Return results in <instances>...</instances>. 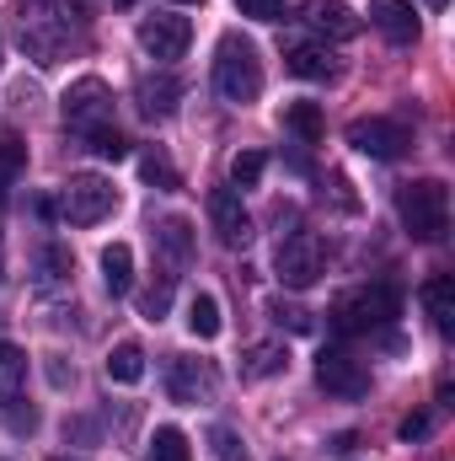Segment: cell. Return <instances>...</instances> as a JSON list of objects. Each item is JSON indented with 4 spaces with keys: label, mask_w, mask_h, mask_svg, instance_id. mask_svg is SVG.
<instances>
[{
    "label": "cell",
    "mask_w": 455,
    "mask_h": 461,
    "mask_svg": "<svg viewBox=\"0 0 455 461\" xmlns=\"http://www.w3.org/2000/svg\"><path fill=\"white\" fill-rule=\"evenodd\" d=\"M300 22H306L317 38H353V32H359V16H353L343 0H306V5H300Z\"/></svg>",
    "instance_id": "4fadbf2b"
},
{
    "label": "cell",
    "mask_w": 455,
    "mask_h": 461,
    "mask_svg": "<svg viewBox=\"0 0 455 461\" xmlns=\"http://www.w3.org/2000/svg\"><path fill=\"white\" fill-rule=\"evenodd\" d=\"M402 312V295L397 285H364V290H348L333 301V328L338 333H375V328H391Z\"/></svg>",
    "instance_id": "277c9868"
},
{
    "label": "cell",
    "mask_w": 455,
    "mask_h": 461,
    "mask_svg": "<svg viewBox=\"0 0 455 461\" xmlns=\"http://www.w3.org/2000/svg\"><path fill=\"white\" fill-rule=\"evenodd\" d=\"M22 386H27V348L0 339V402H16Z\"/></svg>",
    "instance_id": "7402d4cb"
},
{
    "label": "cell",
    "mask_w": 455,
    "mask_h": 461,
    "mask_svg": "<svg viewBox=\"0 0 455 461\" xmlns=\"http://www.w3.org/2000/svg\"><path fill=\"white\" fill-rule=\"evenodd\" d=\"M118 5H134V0H118Z\"/></svg>",
    "instance_id": "b9f144b4"
},
{
    "label": "cell",
    "mask_w": 455,
    "mask_h": 461,
    "mask_svg": "<svg viewBox=\"0 0 455 461\" xmlns=\"http://www.w3.org/2000/svg\"><path fill=\"white\" fill-rule=\"evenodd\" d=\"M0 279H5V263H0Z\"/></svg>",
    "instance_id": "60d3db41"
},
{
    "label": "cell",
    "mask_w": 455,
    "mask_h": 461,
    "mask_svg": "<svg viewBox=\"0 0 455 461\" xmlns=\"http://www.w3.org/2000/svg\"><path fill=\"white\" fill-rule=\"evenodd\" d=\"M16 38L38 65H54L76 38V16L65 0H16Z\"/></svg>",
    "instance_id": "6da1fadb"
},
{
    "label": "cell",
    "mask_w": 455,
    "mask_h": 461,
    "mask_svg": "<svg viewBox=\"0 0 455 461\" xmlns=\"http://www.w3.org/2000/svg\"><path fill=\"white\" fill-rule=\"evenodd\" d=\"M150 461H193L188 456V435H183L177 424H161V429L150 435Z\"/></svg>",
    "instance_id": "484cf974"
},
{
    "label": "cell",
    "mask_w": 455,
    "mask_h": 461,
    "mask_svg": "<svg viewBox=\"0 0 455 461\" xmlns=\"http://www.w3.org/2000/svg\"><path fill=\"white\" fill-rule=\"evenodd\" d=\"M273 268H279V285H284V290H311V285L322 279V268H327V247H322V236H317V230H295V236H284Z\"/></svg>",
    "instance_id": "5b68a950"
},
{
    "label": "cell",
    "mask_w": 455,
    "mask_h": 461,
    "mask_svg": "<svg viewBox=\"0 0 455 461\" xmlns=\"http://www.w3.org/2000/svg\"><path fill=\"white\" fill-rule=\"evenodd\" d=\"M103 285H108V295H113V301L134 290V252H129V241L103 247Z\"/></svg>",
    "instance_id": "ffe728a7"
},
{
    "label": "cell",
    "mask_w": 455,
    "mask_h": 461,
    "mask_svg": "<svg viewBox=\"0 0 455 461\" xmlns=\"http://www.w3.org/2000/svg\"><path fill=\"white\" fill-rule=\"evenodd\" d=\"M215 92H220V103H230V108H246L263 92V59L236 32H226L220 49H215Z\"/></svg>",
    "instance_id": "3957f363"
},
{
    "label": "cell",
    "mask_w": 455,
    "mask_h": 461,
    "mask_svg": "<svg viewBox=\"0 0 455 461\" xmlns=\"http://www.w3.org/2000/svg\"><path fill=\"white\" fill-rule=\"evenodd\" d=\"M424 5H429V11H445V5H451V0H424Z\"/></svg>",
    "instance_id": "f35d334b"
},
{
    "label": "cell",
    "mask_w": 455,
    "mask_h": 461,
    "mask_svg": "<svg viewBox=\"0 0 455 461\" xmlns=\"http://www.w3.org/2000/svg\"><path fill=\"white\" fill-rule=\"evenodd\" d=\"M348 145H353L359 156L397 161V156L413 145V134H407V123H397V118H359V123L348 129Z\"/></svg>",
    "instance_id": "9c48e42d"
},
{
    "label": "cell",
    "mask_w": 455,
    "mask_h": 461,
    "mask_svg": "<svg viewBox=\"0 0 455 461\" xmlns=\"http://www.w3.org/2000/svg\"><path fill=\"white\" fill-rule=\"evenodd\" d=\"M139 172H145V183H156V188H177V172H172V161H166L161 150H145V156H139Z\"/></svg>",
    "instance_id": "d6a6232c"
},
{
    "label": "cell",
    "mask_w": 455,
    "mask_h": 461,
    "mask_svg": "<svg viewBox=\"0 0 455 461\" xmlns=\"http://www.w3.org/2000/svg\"><path fill=\"white\" fill-rule=\"evenodd\" d=\"M103 429H97V419H65V440H81V446H92Z\"/></svg>",
    "instance_id": "d590c367"
},
{
    "label": "cell",
    "mask_w": 455,
    "mask_h": 461,
    "mask_svg": "<svg viewBox=\"0 0 455 461\" xmlns=\"http://www.w3.org/2000/svg\"><path fill=\"white\" fill-rule=\"evenodd\" d=\"M210 221H215V236L226 247H246L252 241V215H246V204H241L236 188H215L210 194Z\"/></svg>",
    "instance_id": "7c38bea8"
},
{
    "label": "cell",
    "mask_w": 455,
    "mask_h": 461,
    "mask_svg": "<svg viewBox=\"0 0 455 461\" xmlns=\"http://www.w3.org/2000/svg\"><path fill=\"white\" fill-rule=\"evenodd\" d=\"M134 97H139V113L145 118H166V113H177V103H183V81L177 76H145Z\"/></svg>",
    "instance_id": "e0dca14e"
},
{
    "label": "cell",
    "mask_w": 455,
    "mask_h": 461,
    "mask_svg": "<svg viewBox=\"0 0 455 461\" xmlns=\"http://www.w3.org/2000/svg\"><path fill=\"white\" fill-rule=\"evenodd\" d=\"M284 129L300 134V145H317L327 123H322V108H317V103H290V108H284Z\"/></svg>",
    "instance_id": "d4e9b609"
},
{
    "label": "cell",
    "mask_w": 455,
    "mask_h": 461,
    "mask_svg": "<svg viewBox=\"0 0 455 461\" xmlns=\"http://www.w3.org/2000/svg\"><path fill=\"white\" fill-rule=\"evenodd\" d=\"M0 413H5V429L11 435H38V408L32 402L22 408V397H16V402H0Z\"/></svg>",
    "instance_id": "836d02e7"
},
{
    "label": "cell",
    "mask_w": 455,
    "mask_h": 461,
    "mask_svg": "<svg viewBox=\"0 0 455 461\" xmlns=\"http://www.w3.org/2000/svg\"><path fill=\"white\" fill-rule=\"evenodd\" d=\"M220 328H226V322H220V301H215L210 290H199V295L188 301V333H193V339H220Z\"/></svg>",
    "instance_id": "cb8c5ba5"
},
{
    "label": "cell",
    "mask_w": 455,
    "mask_h": 461,
    "mask_svg": "<svg viewBox=\"0 0 455 461\" xmlns=\"http://www.w3.org/2000/svg\"><path fill=\"white\" fill-rule=\"evenodd\" d=\"M263 150H241V156H230V183L236 188H257V177H263Z\"/></svg>",
    "instance_id": "83f0119b"
},
{
    "label": "cell",
    "mask_w": 455,
    "mask_h": 461,
    "mask_svg": "<svg viewBox=\"0 0 455 461\" xmlns=\"http://www.w3.org/2000/svg\"><path fill=\"white\" fill-rule=\"evenodd\" d=\"M241 5V16H252V22H279L284 16V0H236Z\"/></svg>",
    "instance_id": "e575fe53"
},
{
    "label": "cell",
    "mask_w": 455,
    "mask_h": 461,
    "mask_svg": "<svg viewBox=\"0 0 455 461\" xmlns=\"http://www.w3.org/2000/svg\"><path fill=\"white\" fill-rule=\"evenodd\" d=\"M86 145H92L103 161H123V156H129V140H123L118 129H108V123H103V129H92V134H86Z\"/></svg>",
    "instance_id": "1f68e13d"
},
{
    "label": "cell",
    "mask_w": 455,
    "mask_h": 461,
    "mask_svg": "<svg viewBox=\"0 0 455 461\" xmlns=\"http://www.w3.org/2000/svg\"><path fill=\"white\" fill-rule=\"evenodd\" d=\"M284 70L300 76V81H333L338 76V59L327 43H290L284 49Z\"/></svg>",
    "instance_id": "9a60e30c"
},
{
    "label": "cell",
    "mask_w": 455,
    "mask_h": 461,
    "mask_svg": "<svg viewBox=\"0 0 455 461\" xmlns=\"http://www.w3.org/2000/svg\"><path fill=\"white\" fill-rule=\"evenodd\" d=\"M49 461H76V456H49Z\"/></svg>",
    "instance_id": "ab89813d"
},
{
    "label": "cell",
    "mask_w": 455,
    "mask_h": 461,
    "mask_svg": "<svg viewBox=\"0 0 455 461\" xmlns=\"http://www.w3.org/2000/svg\"><path fill=\"white\" fill-rule=\"evenodd\" d=\"M183 5H193V0H183Z\"/></svg>",
    "instance_id": "7bdbcfd3"
},
{
    "label": "cell",
    "mask_w": 455,
    "mask_h": 461,
    "mask_svg": "<svg viewBox=\"0 0 455 461\" xmlns=\"http://www.w3.org/2000/svg\"><path fill=\"white\" fill-rule=\"evenodd\" d=\"M70 274H76L70 247H65V241H38V252H32V285H38V290H65Z\"/></svg>",
    "instance_id": "5bb4252c"
},
{
    "label": "cell",
    "mask_w": 455,
    "mask_h": 461,
    "mask_svg": "<svg viewBox=\"0 0 455 461\" xmlns=\"http://www.w3.org/2000/svg\"><path fill=\"white\" fill-rule=\"evenodd\" d=\"M59 210H65L70 226H97V221H108L118 210V188L108 177H97V172H76L65 183V194H59Z\"/></svg>",
    "instance_id": "8992f818"
},
{
    "label": "cell",
    "mask_w": 455,
    "mask_h": 461,
    "mask_svg": "<svg viewBox=\"0 0 455 461\" xmlns=\"http://www.w3.org/2000/svg\"><path fill=\"white\" fill-rule=\"evenodd\" d=\"M156 247L166 252L172 268H188V263H193V226H188L183 215H166V221L156 226Z\"/></svg>",
    "instance_id": "ac0fdd59"
},
{
    "label": "cell",
    "mask_w": 455,
    "mask_h": 461,
    "mask_svg": "<svg viewBox=\"0 0 455 461\" xmlns=\"http://www.w3.org/2000/svg\"><path fill=\"white\" fill-rule=\"evenodd\" d=\"M49 386H54V392H70V386H76V365L49 359Z\"/></svg>",
    "instance_id": "8d00e7d4"
},
{
    "label": "cell",
    "mask_w": 455,
    "mask_h": 461,
    "mask_svg": "<svg viewBox=\"0 0 455 461\" xmlns=\"http://www.w3.org/2000/svg\"><path fill=\"white\" fill-rule=\"evenodd\" d=\"M290 370V348L284 344H252L241 354V375L246 381H268V375H284Z\"/></svg>",
    "instance_id": "44dd1931"
},
{
    "label": "cell",
    "mask_w": 455,
    "mask_h": 461,
    "mask_svg": "<svg viewBox=\"0 0 455 461\" xmlns=\"http://www.w3.org/2000/svg\"><path fill=\"white\" fill-rule=\"evenodd\" d=\"M210 446H215V456H220V461H252L246 440H241L236 429H226V424H215V429H210Z\"/></svg>",
    "instance_id": "f1b7e54d"
},
{
    "label": "cell",
    "mask_w": 455,
    "mask_h": 461,
    "mask_svg": "<svg viewBox=\"0 0 455 461\" xmlns=\"http://www.w3.org/2000/svg\"><path fill=\"white\" fill-rule=\"evenodd\" d=\"M317 386H322L327 397L359 402V397L370 392V375H364V365H359L348 348H327V354L317 359Z\"/></svg>",
    "instance_id": "30bf717a"
},
{
    "label": "cell",
    "mask_w": 455,
    "mask_h": 461,
    "mask_svg": "<svg viewBox=\"0 0 455 461\" xmlns=\"http://www.w3.org/2000/svg\"><path fill=\"white\" fill-rule=\"evenodd\" d=\"M188 43H193V22H188V16L161 11V16H145V22H139V49H145L150 59H183Z\"/></svg>",
    "instance_id": "8fae6325"
},
{
    "label": "cell",
    "mask_w": 455,
    "mask_h": 461,
    "mask_svg": "<svg viewBox=\"0 0 455 461\" xmlns=\"http://www.w3.org/2000/svg\"><path fill=\"white\" fill-rule=\"evenodd\" d=\"M215 392H220V375H215L210 359H188V354H172L166 359V397L172 402L204 408V402H215Z\"/></svg>",
    "instance_id": "52a82bcc"
},
{
    "label": "cell",
    "mask_w": 455,
    "mask_h": 461,
    "mask_svg": "<svg viewBox=\"0 0 455 461\" xmlns=\"http://www.w3.org/2000/svg\"><path fill=\"white\" fill-rule=\"evenodd\" d=\"M370 22H375L391 43H413V38H418L413 0H370Z\"/></svg>",
    "instance_id": "2e32d148"
},
{
    "label": "cell",
    "mask_w": 455,
    "mask_h": 461,
    "mask_svg": "<svg viewBox=\"0 0 455 461\" xmlns=\"http://www.w3.org/2000/svg\"><path fill=\"white\" fill-rule=\"evenodd\" d=\"M424 306H429V317H434L440 339H451V333H455V279H451V274H434V279L424 285Z\"/></svg>",
    "instance_id": "d6986e66"
},
{
    "label": "cell",
    "mask_w": 455,
    "mask_h": 461,
    "mask_svg": "<svg viewBox=\"0 0 455 461\" xmlns=\"http://www.w3.org/2000/svg\"><path fill=\"white\" fill-rule=\"evenodd\" d=\"M397 215L413 241H445L451 230V194L440 177H418V183H402L397 188Z\"/></svg>",
    "instance_id": "7a4b0ae2"
},
{
    "label": "cell",
    "mask_w": 455,
    "mask_h": 461,
    "mask_svg": "<svg viewBox=\"0 0 455 461\" xmlns=\"http://www.w3.org/2000/svg\"><path fill=\"white\" fill-rule=\"evenodd\" d=\"M139 375H145V348L134 344V339L113 344V354H108V381H118V386H134Z\"/></svg>",
    "instance_id": "603a6c76"
},
{
    "label": "cell",
    "mask_w": 455,
    "mask_h": 461,
    "mask_svg": "<svg viewBox=\"0 0 455 461\" xmlns=\"http://www.w3.org/2000/svg\"><path fill=\"white\" fill-rule=\"evenodd\" d=\"M113 118V92L97 81V76H81L70 92H65V123L76 129V134H92V129H103Z\"/></svg>",
    "instance_id": "ba28073f"
},
{
    "label": "cell",
    "mask_w": 455,
    "mask_h": 461,
    "mask_svg": "<svg viewBox=\"0 0 455 461\" xmlns=\"http://www.w3.org/2000/svg\"><path fill=\"white\" fill-rule=\"evenodd\" d=\"M397 435H402V440H424V435H429V419H424V413H407Z\"/></svg>",
    "instance_id": "74e56055"
},
{
    "label": "cell",
    "mask_w": 455,
    "mask_h": 461,
    "mask_svg": "<svg viewBox=\"0 0 455 461\" xmlns=\"http://www.w3.org/2000/svg\"><path fill=\"white\" fill-rule=\"evenodd\" d=\"M166 306H172V274H161V279L139 295V312H145L150 322H161V317H166Z\"/></svg>",
    "instance_id": "f546056e"
},
{
    "label": "cell",
    "mask_w": 455,
    "mask_h": 461,
    "mask_svg": "<svg viewBox=\"0 0 455 461\" xmlns=\"http://www.w3.org/2000/svg\"><path fill=\"white\" fill-rule=\"evenodd\" d=\"M268 312H273V322H279V328H290V333H300V339H306V333H317V317H311L306 306H284V301H273Z\"/></svg>",
    "instance_id": "4dcf8cb0"
},
{
    "label": "cell",
    "mask_w": 455,
    "mask_h": 461,
    "mask_svg": "<svg viewBox=\"0 0 455 461\" xmlns=\"http://www.w3.org/2000/svg\"><path fill=\"white\" fill-rule=\"evenodd\" d=\"M22 167H27V145H22L16 134H5V140H0V204H5V194H11V183H16Z\"/></svg>",
    "instance_id": "4316f807"
}]
</instances>
